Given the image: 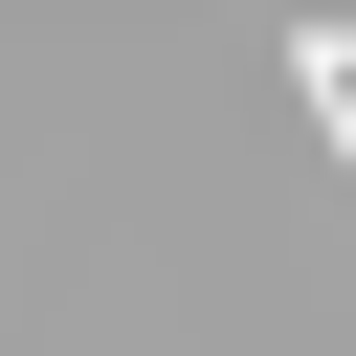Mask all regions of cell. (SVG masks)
<instances>
[{
  "label": "cell",
  "mask_w": 356,
  "mask_h": 356,
  "mask_svg": "<svg viewBox=\"0 0 356 356\" xmlns=\"http://www.w3.org/2000/svg\"><path fill=\"white\" fill-rule=\"evenodd\" d=\"M289 89H312V134L356 156V44H289Z\"/></svg>",
  "instance_id": "cell-1"
},
{
  "label": "cell",
  "mask_w": 356,
  "mask_h": 356,
  "mask_svg": "<svg viewBox=\"0 0 356 356\" xmlns=\"http://www.w3.org/2000/svg\"><path fill=\"white\" fill-rule=\"evenodd\" d=\"M312 44H356V22H312Z\"/></svg>",
  "instance_id": "cell-2"
}]
</instances>
